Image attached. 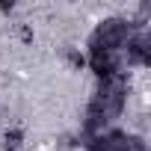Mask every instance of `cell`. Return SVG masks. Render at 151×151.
I'll return each instance as SVG.
<instances>
[{
	"label": "cell",
	"instance_id": "6da1fadb",
	"mask_svg": "<svg viewBox=\"0 0 151 151\" xmlns=\"http://www.w3.org/2000/svg\"><path fill=\"white\" fill-rule=\"evenodd\" d=\"M127 59L133 65H148L151 62V50H148V39L136 36V39H127Z\"/></svg>",
	"mask_w": 151,
	"mask_h": 151
},
{
	"label": "cell",
	"instance_id": "7a4b0ae2",
	"mask_svg": "<svg viewBox=\"0 0 151 151\" xmlns=\"http://www.w3.org/2000/svg\"><path fill=\"white\" fill-rule=\"evenodd\" d=\"M21 142H24V130L12 127V130H6V133H3V151H18V148H21Z\"/></svg>",
	"mask_w": 151,
	"mask_h": 151
},
{
	"label": "cell",
	"instance_id": "3957f363",
	"mask_svg": "<svg viewBox=\"0 0 151 151\" xmlns=\"http://www.w3.org/2000/svg\"><path fill=\"white\" fill-rule=\"evenodd\" d=\"M65 59H68L71 68H83V65H86V56H83L80 50H71V47L65 50Z\"/></svg>",
	"mask_w": 151,
	"mask_h": 151
},
{
	"label": "cell",
	"instance_id": "277c9868",
	"mask_svg": "<svg viewBox=\"0 0 151 151\" xmlns=\"http://www.w3.org/2000/svg\"><path fill=\"white\" fill-rule=\"evenodd\" d=\"M18 36H21V42H33V27L21 24V27H18Z\"/></svg>",
	"mask_w": 151,
	"mask_h": 151
},
{
	"label": "cell",
	"instance_id": "5b68a950",
	"mask_svg": "<svg viewBox=\"0 0 151 151\" xmlns=\"http://www.w3.org/2000/svg\"><path fill=\"white\" fill-rule=\"evenodd\" d=\"M15 9V3H12V0H9V3H0V12H12Z\"/></svg>",
	"mask_w": 151,
	"mask_h": 151
}]
</instances>
